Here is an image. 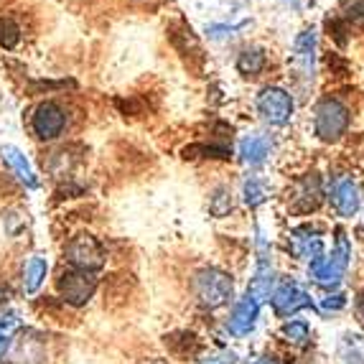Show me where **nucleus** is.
<instances>
[{"instance_id": "f257e3e1", "label": "nucleus", "mask_w": 364, "mask_h": 364, "mask_svg": "<svg viewBox=\"0 0 364 364\" xmlns=\"http://www.w3.org/2000/svg\"><path fill=\"white\" fill-rule=\"evenodd\" d=\"M349 260H352V247L346 242L344 230H336V247L331 250V255H321V257H316V260H311L309 275L318 286L334 288V286H339L341 278H344Z\"/></svg>"}, {"instance_id": "f03ea898", "label": "nucleus", "mask_w": 364, "mask_h": 364, "mask_svg": "<svg viewBox=\"0 0 364 364\" xmlns=\"http://www.w3.org/2000/svg\"><path fill=\"white\" fill-rule=\"evenodd\" d=\"M194 296L204 309H219L232 298V278L219 267H204L194 278Z\"/></svg>"}, {"instance_id": "7ed1b4c3", "label": "nucleus", "mask_w": 364, "mask_h": 364, "mask_svg": "<svg viewBox=\"0 0 364 364\" xmlns=\"http://www.w3.org/2000/svg\"><path fill=\"white\" fill-rule=\"evenodd\" d=\"M64 257L74 270H85V273H95L105 265L102 245H100L97 237L87 235V232L69 240V245L64 247Z\"/></svg>"}, {"instance_id": "20e7f679", "label": "nucleus", "mask_w": 364, "mask_h": 364, "mask_svg": "<svg viewBox=\"0 0 364 364\" xmlns=\"http://www.w3.org/2000/svg\"><path fill=\"white\" fill-rule=\"evenodd\" d=\"M349 128V109L344 102L334 97H326L316 107V135L326 143L339 140Z\"/></svg>"}, {"instance_id": "39448f33", "label": "nucleus", "mask_w": 364, "mask_h": 364, "mask_svg": "<svg viewBox=\"0 0 364 364\" xmlns=\"http://www.w3.org/2000/svg\"><path fill=\"white\" fill-rule=\"evenodd\" d=\"M43 357H46V344L36 331H21L3 349V362L8 364H41Z\"/></svg>"}, {"instance_id": "423d86ee", "label": "nucleus", "mask_w": 364, "mask_h": 364, "mask_svg": "<svg viewBox=\"0 0 364 364\" xmlns=\"http://www.w3.org/2000/svg\"><path fill=\"white\" fill-rule=\"evenodd\" d=\"M31 125H33L36 138H41V140L59 138V135L64 133V128H67V109L61 107L59 102H54V100L41 102L36 109H33V120H31Z\"/></svg>"}, {"instance_id": "0eeeda50", "label": "nucleus", "mask_w": 364, "mask_h": 364, "mask_svg": "<svg viewBox=\"0 0 364 364\" xmlns=\"http://www.w3.org/2000/svg\"><path fill=\"white\" fill-rule=\"evenodd\" d=\"M257 109L270 125H286L293 115V97L280 87H265L257 97Z\"/></svg>"}, {"instance_id": "6e6552de", "label": "nucleus", "mask_w": 364, "mask_h": 364, "mask_svg": "<svg viewBox=\"0 0 364 364\" xmlns=\"http://www.w3.org/2000/svg\"><path fill=\"white\" fill-rule=\"evenodd\" d=\"M97 291V280L92 273L85 270H67V273L59 278V293L61 298L72 306H85Z\"/></svg>"}, {"instance_id": "1a4fd4ad", "label": "nucleus", "mask_w": 364, "mask_h": 364, "mask_svg": "<svg viewBox=\"0 0 364 364\" xmlns=\"http://www.w3.org/2000/svg\"><path fill=\"white\" fill-rule=\"evenodd\" d=\"M288 247H291L293 255L301 257V260H316V257L323 255V237L316 227L301 225L288 237Z\"/></svg>"}, {"instance_id": "9d476101", "label": "nucleus", "mask_w": 364, "mask_h": 364, "mask_svg": "<svg viewBox=\"0 0 364 364\" xmlns=\"http://www.w3.org/2000/svg\"><path fill=\"white\" fill-rule=\"evenodd\" d=\"M270 304H273V311L278 316H293V314H298V311L309 309L311 296L298 286V283H283V286L273 293Z\"/></svg>"}, {"instance_id": "9b49d317", "label": "nucleus", "mask_w": 364, "mask_h": 364, "mask_svg": "<svg viewBox=\"0 0 364 364\" xmlns=\"http://www.w3.org/2000/svg\"><path fill=\"white\" fill-rule=\"evenodd\" d=\"M323 199V188H321V176L318 173H309L293 188V212L309 214L314 209H318Z\"/></svg>"}, {"instance_id": "f8f14e48", "label": "nucleus", "mask_w": 364, "mask_h": 364, "mask_svg": "<svg viewBox=\"0 0 364 364\" xmlns=\"http://www.w3.org/2000/svg\"><path fill=\"white\" fill-rule=\"evenodd\" d=\"M257 314H260V304H257L252 296H245L242 301H237L235 311H232L230 321H227V328H230L235 336H245L255 328Z\"/></svg>"}, {"instance_id": "ddd939ff", "label": "nucleus", "mask_w": 364, "mask_h": 364, "mask_svg": "<svg viewBox=\"0 0 364 364\" xmlns=\"http://www.w3.org/2000/svg\"><path fill=\"white\" fill-rule=\"evenodd\" d=\"M331 204L341 217H352L359 209V188L352 178H339L331 188Z\"/></svg>"}, {"instance_id": "4468645a", "label": "nucleus", "mask_w": 364, "mask_h": 364, "mask_svg": "<svg viewBox=\"0 0 364 364\" xmlns=\"http://www.w3.org/2000/svg\"><path fill=\"white\" fill-rule=\"evenodd\" d=\"M293 61L301 67V74H306L309 79H314V61H316V33H314V28L304 31V33L296 38V54H293Z\"/></svg>"}, {"instance_id": "2eb2a0df", "label": "nucleus", "mask_w": 364, "mask_h": 364, "mask_svg": "<svg viewBox=\"0 0 364 364\" xmlns=\"http://www.w3.org/2000/svg\"><path fill=\"white\" fill-rule=\"evenodd\" d=\"M267 153H270V140L265 135H247L240 143V158L245 166H260L267 158Z\"/></svg>"}, {"instance_id": "dca6fc26", "label": "nucleus", "mask_w": 364, "mask_h": 364, "mask_svg": "<svg viewBox=\"0 0 364 364\" xmlns=\"http://www.w3.org/2000/svg\"><path fill=\"white\" fill-rule=\"evenodd\" d=\"M273 283H275L273 267H270L267 257L262 255L260 262H257L255 278H252V283H250V288H247V296H252L257 301V304H262V301H265V298L270 296V288H273Z\"/></svg>"}, {"instance_id": "f3484780", "label": "nucleus", "mask_w": 364, "mask_h": 364, "mask_svg": "<svg viewBox=\"0 0 364 364\" xmlns=\"http://www.w3.org/2000/svg\"><path fill=\"white\" fill-rule=\"evenodd\" d=\"M0 156H3V161L8 164V168L16 173V176L21 178V181L26 183V186H36V176H33V171H31L28 161H26V156L18 151V148H13V146H6V148H0Z\"/></svg>"}, {"instance_id": "a211bd4d", "label": "nucleus", "mask_w": 364, "mask_h": 364, "mask_svg": "<svg viewBox=\"0 0 364 364\" xmlns=\"http://www.w3.org/2000/svg\"><path fill=\"white\" fill-rule=\"evenodd\" d=\"M49 273V262L43 260V257H31L23 267V291L26 293H36L41 288L43 278Z\"/></svg>"}, {"instance_id": "6ab92c4d", "label": "nucleus", "mask_w": 364, "mask_h": 364, "mask_svg": "<svg viewBox=\"0 0 364 364\" xmlns=\"http://www.w3.org/2000/svg\"><path fill=\"white\" fill-rule=\"evenodd\" d=\"M339 357L344 364H364V339L359 334H344L339 341Z\"/></svg>"}, {"instance_id": "aec40b11", "label": "nucleus", "mask_w": 364, "mask_h": 364, "mask_svg": "<svg viewBox=\"0 0 364 364\" xmlns=\"http://www.w3.org/2000/svg\"><path fill=\"white\" fill-rule=\"evenodd\" d=\"M265 69V54L262 49H245L237 59V72L245 77H257Z\"/></svg>"}, {"instance_id": "412c9836", "label": "nucleus", "mask_w": 364, "mask_h": 364, "mask_svg": "<svg viewBox=\"0 0 364 364\" xmlns=\"http://www.w3.org/2000/svg\"><path fill=\"white\" fill-rule=\"evenodd\" d=\"M283 339L293 346H304L306 341L311 339L309 323L306 321H288L286 326H283Z\"/></svg>"}, {"instance_id": "4be33fe9", "label": "nucleus", "mask_w": 364, "mask_h": 364, "mask_svg": "<svg viewBox=\"0 0 364 364\" xmlns=\"http://www.w3.org/2000/svg\"><path fill=\"white\" fill-rule=\"evenodd\" d=\"M232 209V194L227 186H219L217 191L212 194V199H209V212L214 214V217H225V214H230Z\"/></svg>"}, {"instance_id": "5701e85b", "label": "nucleus", "mask_w": 364, "mask_h": 364, "mask_svg": "<svg viewBox=\"0 0 364 364\" xmlns=\"http://www.w3.org/2000/svg\"><path fill=\"white\" fill-rule=\"evenodd\" d=\"M265 196H267L265 183L260 178H247V183H245V201H247L250 207H260L262 201H265Z\"/></svg>"}, {"instance_id": "b1692460", "label": "nucleus", "mask_w": 364, "mask_h": 364, "mask_svg": "<svg viewBox=\"0 0 364 364\" xmlns=\"http://www.w3.org/2000/svg\"><path fill=\"white\" fill-rule=\"evenodd\" d=\"M21 41V28L13 23L11 18H0V46L3 49H13Z\"/></svg>"}, {"instance_id": "393cba45", "label": "nucleus", "mask_w": 364, "mask_h": 364, "mask_svg": "<svg viewBox=\"0 0 364 364\" xmlns=\"http://www.w3.org/2000/svg\"><path fill=\"white\" fill-rule=\"evenodd\" d=\"M18 316L16 314H8V316H0V352L8 346V341H11V334L13 328H18Z\"/></svg>"}, {"instance_id": "a878e982", "label": "nucleus", "mask_w": 364, "mask_h": 364, "mask_svg": "<svg viewBox=\"0 0 364 364\" xmlns=\"http://www.w3.org/2000/svg\"><path fill=\"white\" fill-rule=\"evenodd\" d=\"M344 306H346V298L341 296V293H334V296H326V298L321 301V311H326V314H328V311H341Z\"/></svg>"}, {"instance_id": "bb28decb", "label": "nucleus", "mask_w": 364, "mask_h": 364, "mask_svg": "<svg viewBox=\"0 0 364 364\" xmlns=\"http://www.w3.org/2000/svg\"><path fill=\"white\" fill-rule=\"evenodd\" d=\"M235 362H237V354L235 352H222V354H217V357L204 359L201 364H235Z\"/></svg>"}, {"instance_id": "cd10ccee", "label": "nucleus", "mask_w": 364, "mask_h": 364, "mask_svg": "<svg viewBox=\"0 0 364 364\" xmlns=\"http://www.w3.org/2000/svg\"><path fill=\"white\" fill-rule=\"evenodd\" d=\"M8 304H11V291L6 286H0V316L8 309Z\"/></svg>"}, {"instance_id": "c85d7f7f", "label": "nucleus", "mask_w": 364, "mask_h": 364, "mask_svg": "<svg viewBox=\"0 0 364 364\" xmlns=\"http://www.w3.org/2000/svg\"><path fill=\"white\" fill-rule=\"evenodd\" d=\"M354 311H357V318H359V323H364V291L357 296V306H354Z\"/></svg>"}, {"instance_id": "c756f323", "label": "nucleus", "mask_w": 364, "mask_h": 364, "mask_svg": "<svg viewBox=\"0 0 364 364\" xmlns=\"http://www.w3.org/2000/svg\"><path fill=\"white\" fill-rule=\"evenodd\" d=\"M250 364H278V359H275V357H260V359H255V362H250Z\"/></svg>"}, {"instance_id": "7c9ffc66", "label": "nucleus", "mask_w": 364, "mask_h": 364, "mask_svg": "<svg viewBox=\"0 0 364 364\" xmlns=\"http://www.w3.org/2000/svg\"><path fill=\"white\" fill-rule=\"evenodd\" d=\"M148 364H161V362H148Z\"/></svg>"}]
</instances>
